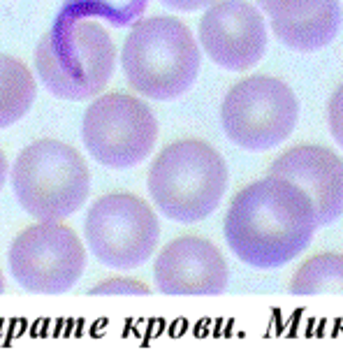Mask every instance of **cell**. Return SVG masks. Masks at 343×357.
I'll return each mask as SVG.
<instances>
[{"mask_svg":"<svg viewBox=\"0 0 343 357\" xmlns=\"http://www.w3.org/2000/svg\"><path fill=\"white\" fill-rule=\"evenodd\" d=\"M271 176L288 178L311 197L318 225L343 216V158L323 144H297L269 165Z\"/></svg>","mask_w":343,"mask_h":357,"instance_id":"12","label":"cell"},{"mask_svg":"<svg viewBox=\"0 0 343 357\" xmlns=\"http://www.w3.org/2000/svg\"><path fill=\"white\" fill-rule=\"evenodd\" d=\"M153 283L165 295H220L230 283V267L213 241L183 234L155 255Z\"/></svg>","mask_w":343,"mask_h":357,"instance_id":"11","label":"cell"},{"mask_svg":"<svg viewBox=\"0 0 343 357\" xmlns=\"http://www.w3.org/2000/svg\"><path fill=\"white\" fill-rule=\"evenodd\" d=\"M10 178L21 209L35 220L73 216L91 192L84 155L61 139H38L21 149L10 167Z\"/></svg>","mask_w":343,"mask_h":357,"instance_id":"5","label":"cell"},{"mask_svg":"<svg viewBox=\"0 0 343 357\" xmlns=\"http://www.w3.org/2000/svg\"><path fill=\"white\" fill-rule=\"evenodd\" d=\"M84 146L100 165L125 169L144 162L158 142V121L151 107L128 93H105L84 112Z\"/></svg>","mask_w":343,"mask_h":357,"instance_id":"8","label":"cell"},{"mask_svg":"<svg viewBox=\"0 0 343 357\" xmlns=\"http://www.w3.org/2000/svg\"><path fill=\"white\" fill-rule=\"evenodd\" d=\"M255 3L269 17H295V14L311 10L320 0H255Z\"/></svg>","mask_w":343,"mask_h":357,"instance_id":"17","label":"cell"},{"mask_svg":"<svg viewBox=\"0 0 343 357\" xmlns=\"http://www.w3.org/2000/svg\"><path fill=\"white\" fill-rule=\"evenodd\" d=\"M7 176H10V162H7L5 151H3V149H0V190L5 188Z\"/></svg>","mask_w":343,"mask_h":357,"instance_id":"20","label":"cell"},{"mask_svg":"<svg viewBox=\"0 0 343 357\" xmlns=\"http://www.w3.org/2000/svg\"><path fill=\"white\" fill-rule=\"evenodd\" d=\"M292 295H343V253H318L304 260L290 278Z\"/></svg>","mask_w":343,"mask_h":357,"instance_id":"15","label":"cell"},{"mask_svg":"<svg viewBox=\"0 0 343 357\" xmlns=\"http://www.w3.org/2000/svg\"><path fill=\"white\" fill-rule=\"evenodd\" d=\"M269 19L271 31L285 47L299 54H311L337 40L343 24V10L339 0H320L311 10L295 14V17Z\"/></svg>","mask_w":343,"mask_h":357,"instance_id":"13","label":"cell"},{"mask_svg":"<svg viewBox=\"0 0 343 357\" xmlns=\"http://www.w3.org/2000/svg\"><path fill=\"white\" fill-rule=\"evenodd\" d=\"M160 3L176 12H197V10H206L216 0H160Z\"/></svg>","mask_w":343,"mask_h":357,"instance_id":"19","label":"cell"},{"mask_svg":"<svg viewBox=\"0 0 343 357\" xmlns=\"http://www.w3.org/2000/svg\"><path fill=\"white\" fill-rule=\"evenodd\" d=\"M38 96V84L24 61L0 54V130L19 123Z\"/></svg>","mask_w":343,"mask_h":357,"instance_id":"14","label":"cell"},{"mask_svg":"<svg viewBox=\"0 0 343 357\" xmlns=\"http://www.w3.org/2000/svg\"><path fill=\"white\" fill-rule=\"evenodd\" d=\"M199 47L230 73L255 68L267 52V26L262 12L248 0H218L199 19Z\"/></svg>","mask_w":343,"mask_h":357,"instance_id":"10","label":"cell"},{"mask_svg":"<svg viewBox=\"0 0 343 357\" xmlns=\"http://www.w3.org/2000/svg\"><path fill=\"white\" fill-rule=\"evenodd\" d=\"M5 292V276H3V271H0V295Z\"/></svg>","mask_w":343,"mask_h":357,"instance_id":"21","label":"cell"},{"mask_svg":"<svg viewBox=\"0 0 343 357\" xmlns=\"http://www.w3.org/2000/svg\"><path fill=\"white\" fill-rule=\"evenodd\" d=\"M91 295H148V288L137 278L114 276L107 278V281H100L91 290Z\"/></svg>","mask_w":343,"mask_h":357,"instance_id":"16","label":"cell"},{"mask_svg":"<svg viewBox=\"0 0 343 357\" xmlns=\"http://www.w3.org/2000/svg\"><path fill=\"white\" fill-rule=\"evenodd\" d=\"M230 169L204 139H176L162 146L148 167L146 188L155 209L176 223H197L223 202Z\"/></svg>","mask_w":343,"mask_h":357,"instance_id":"2","label":"cell"},{"mask_svg":"<svg viewBox=\"0 0 343 357\" xmlns=\"http://www.w3.org/2000/svg\"><path fill=\"white\" fill-rule=\"evenodd\" d=\"M89 251L112 269H135L158 248V213L132 192H107L91 204L84 220Z\"/></svg>","mask_w":343,"mask_h":357,"instance_id":"7","label":"cell"},{"mask_svg":"<svg viewBox=\"0 0 343 357\" xmlns=\"http://www.w3.org/2000/svg\"><path fill=\"white\" fill-rule=\"evenodd\" d=\"M318 227L311 197L271 174L244 185L223 220L227 248L253 269L285 267L306 251Z\"/></svg>","mask_w":343,"mask_h":357,"instance_id":"1","label":"cell"},{"mask_svg":"<svg viewBox=\"0 0 343 357\" xmlns=\"http://www.w3.org/2000/svg\"><path fill=\"white\" fill-rule=\"evenodd\" d=\"M327 126H330L332 137L343 149V84L332 93L327 102Z\"/></svg>","mask_w":343,"mask_h":357,"instance_id":"18","label":"cell"},{"mask_svg":"<svg viewBox=\"0 0 343 357\" xmlns=\"http://www.w3.org/2000/svg\"><path fill=\"white\" fill-rule=\"evenodd\" d=\"M299 102L292 89L278 77L253 75L237 82L220 105L225 137L244 151H267L295 130Z\"/></svg>","mask_w":343,"mask_h":357,"instance_id":"6","label":"cell"},{"mask_svg":"<svg viewBox=\"0 0 343 357\" xmlns=\"http://www.w3.org/2000/svg\"><path fill=\"white\" fill-rule=\"evenodd\" d=\"M199 63L202 54L195 35L174 17L139 19L125 35L121 52V66L132 91L158 102L190 91Z\"/></svg>","mask_w":343,"mask_h":357,"instance_id":"3","label":"cell"},{"mask_svg":"<svg viewBox=\"0 0 343 357\" xmlns=\"http://www.w3.org/2000/svg\"><path fill=\"white\" fill-rule=\"evenodd\" d=\"M116 68V47L96 19H68L47 31L35 47V70L61 100L100 96Z\"/></svg>","mask_w":343,"mask_h":357,"instance_id":"4","label":"cell"},{"mask_svg":"<svg viewBox=\"0 0 343 357\" xmlns=\"http://www.w3.org/2000/svg\"><path fill=\"white\" fill-rule=\"evenodd\" d=\"M7 262L24 290L61 295L82 278L86 248L79 234L63 220H38L14 237Z\"/></svg>","mask_w":343,"mask_h":357,"instance_id":"9","label":"cell"}]
</instances>
